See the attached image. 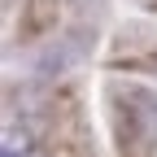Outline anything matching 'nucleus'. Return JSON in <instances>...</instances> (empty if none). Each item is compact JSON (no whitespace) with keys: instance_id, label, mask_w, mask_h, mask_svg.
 I'll use <instances>...</instances> for the list:
<instances>
[{"instance_id":"obj_1","label":"nucleus","mask_w":157,"mask_h":157,"mask_svg":"<svg viewBox=\"0 0 157 157\" xmlns=\"http://www.w3.org/2000/svg\"><path fill=\"white\" fill-rule=\"evenodd\" d=\"M118 157H157V92L113 78L105 87Z\"/></svg>"},{"instance_id":"obj_3","label":"nucleus","mask_w":157,"mask_h":157,"mask_svg":"<svg viewBox=\"0 0 157 157\" xmlns=\"http://www.w3.org/2000/svg\"><path fill=\"white\" fill-rule=\"evenodd\" d=\"M57 0H26L22 17H17V39H44L57 26Z\"/></svg>"},{"instance_id":"obj_2","label":"nucleus","mask_w":157,"mask_h":157,"mask_svg":"<svg viewBox=\"0 0 157 157\" xmlns=\"http://www.w3.org/2000/svg\"><path fill=\"white\" fill-rule=\"evenodd\" d=\"M52 157H92L83 113H78L74 105L57 109V122H52Z\"/></svg>"},{"instance_id":"obj_5","label":"nucleus","mask_w":157,"mask_h":157,"mask_svg":"<svg viewBox=\"0 0 157 157\" xmlns=\"http://www.w3.org/2000/svg\"><path fill=\"white\" fill-rule=\"evenodd\" d=\"M5 157H17V144H5ZM26 157V153H22Z\"/></svg>"},{"instance_id":"obj_4","label":"nucleus","mask_w":157,"mask_h":157,"mask_svg":"<svg viewBox=\"0 0 157 157\" xmlns=\"http://www.w3.org/2000/svg\"><path fill=\"white\" fill-rule=\"evenodd\" d=\"M113 66H127V70H153V74H157V35H148V48H144V52H122V57H113Z\"/></svg>"}]
</instances>
